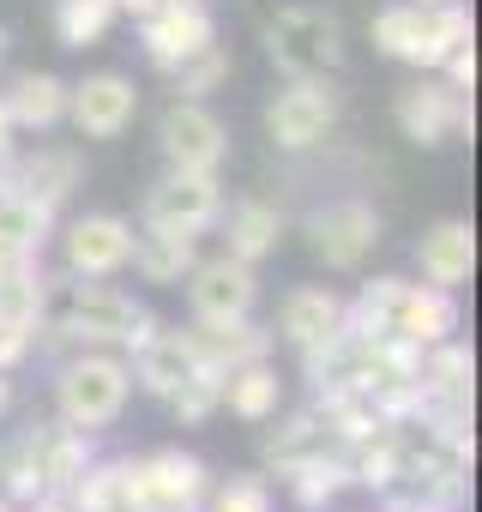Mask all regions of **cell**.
Masks as SVG:
<instances>
[{
    "instance_id": "obj_19",
    "label": "cell",
    "mask_w": 482,
    "mask_h": 512,
    "mask_svg": "<svg viewBox=\"0 0 482 512\" xmlns=\"http://www.w3.org/2000/svg\"><path fill=\"white\" fill-rule=\"evenodd\" d=\"M217 410L241 416V422H272L284 410V380L272 368V356H254V362H235L217 374Z\"/></svg>"
},
{
    "instance_id": "obj_31",
    "label": "cell",
    "mask_w": 482,
    "mask_h": 512,
    "mask_svg": "<svg viewBox=\"0 0 482 512\" xmlns=\"http://www.w3.org/2000/svg\"><path fill=\"white\" fill-rule=\"evenodd\" d=\"M169 79H175V91H181V97H199V103H205V97L229 79V49H223V43H205V49H199V55H187Z\"/></svg>"
},
{
    "instance_id": "obj_18",
    "label": "cell",
    "mask_w": 482,
    "mask_h": 512,
    "mask_svg": "<svg viewBox=\"0 0 482 512\" xmlns=\"http://www.w3.org/2000/svg\"><path fill=\"white\" fill-rule=\"evenodd\" d=\"M67 500L73 512H145V470L139 458H91Z\"/></svg>"
},
{
    "instance_id": "obj_36",
    "label": "cell",
    "mask_w": 482,
    "mask_h": 512,
    "mask_svg": "<svg viewBox=\"0 0 482 512\" xmlns=\"http://www.w3.org/2000/svg\"><path fill=\"white\" fill-rule=\"evenodd\" d=\"M386 512H452V506H434V500H422V494H392Z\"/></svg>"
},
{
    "instance_id": "obj_2",
    "label": "cell",
    "mask_w": 482,
    "mask_h": 512,
    "mask_svg": "<svg viewBox=\"0 0 482 512\" xmlns=\"http://www.w3.org/2000/svg\"><path fill=\"white\" fill-rule=\"evenodd\" d=\"M350 326L392 338V344H410V350H428V344H446L458 332V296L434 290V284H410V278H374L350 302Z\"/></svg>"
},
{
    "instance_id": "obj_9",
    "label": "cell",
    "mask_w": 482,
    "mask_h": 512,
    "mask_svg": "<svg viewBox=\"0 0 482 512\" xmlns=\"http://www.w3.org/2000/svg\"><path fill=\"white\" fill-rule=\"evenodd\" d=\"M217 211H223V181L217 175H199V169H169L145 193V229L205 235L217 223Z\"/></svg>"
},
{
    "instance_id": "obj_21",
    "label": "cell",
    "mask_w": 482,
    "mask_h": 512,
    "mask_svg": "<svg viewBox=\"0 0 482 512\" xmlns=\"http://www.w3.org/2000/svg\"><path fill=\"white\" fill-rule=\"evenodd\" d=\"M127 368H133V380H139V392L145 398H169L187 374H199V356H193V344H187V332H151L133 356H127Z\"/></svg>"
},
{
    "instance_id": "obj_10",
    "label": "cell",
    "mask_w": 482,
    "mask_h": 512,
    "mask_svg": "<svg viewBox=\"0 0 482 512\" xmlns=\"http://www.w3.org/2000/svg\"><path fill=\"white\" fill-rule=\"evenodd\" d=\"M157 145L169 157V169H199V175H217L223 157H229V127L199 103V97H175L157 121Z\"/></svg>"
},
{
    "instance_id": "obj_13",
    "label": "cell",
    "mask_w": 482,
    "mask_h": 512,
    "mask_svg": "<svg viewBox=\"0 0 482 512\" xmlns=\"http://www.w3.org/2000/svg\"><path fill=\"white\" fill-rule=\"evenodd\" d=\"M344 326H350V302H344L338 290H326V284H296V290H284V302H278L272 338H284L296 356H314V350H326L332 338H344Z\"/></svg>"
},
{
    "instance_id": "obj_35",
    "label": "cell",
    "mask_w": 482,
    "mask_h": 512,
    "mask_svg": "<svg viewBox=\"0 0 482 512\" xmlns=\"http://www.w3.org/2000/svg\"><path fill=\"white\" fill-rule=\"evenodd\" d=\"M13 163H19V127L7 115V97H0V187H13Z\"/></svg>"
},
{
    "instance_id": "obj_1",
    "label": "cell",
    "mask_w": 482,
    "mask_h": 512,
    "mask_svg": "<svg viewBox=\"0 0 482 512\" xmlns=\"http://www.w3.org/2000/svg\"><path fill=\"white\" fill-rule=\"evenodd\" d=\"M91 434L55 422H31L13 440H0V494L13 506H31L37 494H67L79 482V470L91 464Z\"/></svg>"
},
{
    "instance_id": "obj_27",
    "label": "cell",
    "mask_w": 482,
    "mask_h": 512,
    "mask_svg": "<svg viewBox=\"0 0 482 512\" xmlns=\"http://www.w3.org/2000/svg\"><path fill=\"white\" fill-rule=\"evenodd\" d=\"M278 482L290 488V500H296L302 512H326L344 488H356V482H350V458H344V446H338V452H314V458L290 464Z\"/></svg>"
},
{
    "instance_id": "obj_3",
    "label": "cell",
    "mask_w": 482,
    "mask_h": 512,
    "mask_svg": "<svg viewBox=\"0 0 482 512\" xmlns=\"http://www.w3.org/2000/svg\"><path fill=\"white\" fill-rule=\"evenodd\" d=\"M151 332H157V314L145 302H133L109 278H73L67 296H61V308H55V338L61 344H79V350L133 356Z\"/></svg>"
},
{
    "instance_id": "obj_37",
    "label": "cell",
    "mask_w": 482,
    "mask_h": 512,
    "mask_svg": "<svg viewBox=\"0 0 482 512\" xmlns=\"http://www.w3.org/2000/svg\"><path fill=\"white\" fill-rule=\"evenodd\" d=\"M31 512H73V500H67V494H37Z\"/></svg>"
},
{
    "instance_id": "obj_12",
    "label": "cell",
    "mask_w": 482,
    "mask_h": 512,
    "mask_svg": "<svg viewBox=\"0 0 482 512\" xmlns=\"http://www.w3.org/2000/svg\"><path fill=\"white\" fill-rule=\"evenodd\" d=\"M205 43H217V19L205 13V0H163L157 13L139 19V49L157 73H175Z\"/></svg>"
},
{
    "instance_id": "obj_11",
    "label": "cell",
    "mask_w": 482,
    "mask_h": 512,
    "mask_svg": "<svg viewBox=\"0 0 482 512\" xmlns=\"http://www.w3.org/2000/svg\"><path fill=\"white\" fill-rule=\"evenodd\" d=\"M187 284V308L193 320H241L254 314L260 302V278L248 260H235V253H211V260H193V272L181 278Z\"/></svg>"
},
{
    "instance_id": "obj_28",
    "label": "cell",
    "mask_w": 482,
    "mask_h": 512,
    "mask_svg": "<svg viewBox=\"0 0 482 512\" xmlns=\"http://www.w3.org/2000/svg\"><path fill=\"white\" fill-rule=\"evenodd\" d=\"M55 235V205H37L19 187H0V253H43Z\"/></svg>"
},
{
    "instance_id": "obj_26",
    "label": "cell",
    "mask_w": 482,
    "mask_h": 512,
    "mask_svg": "<svg viewBox=\"0 0 482 512\" xmlns=\"http://www.w3.org/2000/svg\"><path fill=\"white\" fill-rule=\"evenodd\" d=\"M7 97V115L19 133H49L55 121H67V79L55 73H19L13 91H0Z\"/></svg>"
},
{
    "instance_id": "obj_6",
    "label": "cell",
    "mask_w": 482,
    "mask_h": 512,
    "mask_svg": "<svg viewBox=\"0 0 482 512\" xmlns=\"http://www.w3.org/2000/svg\"><path fill=\"white\" fill-rule=\"evenodd\" d=\"M302 235H308V253H314L326 272H362L368 253L386 235V223H380V211L368 199H332V205L308 211Z\"/></svg>"
},
{
    "instance_id": "obj_40",
    "label": "cell",
    "mask_w": 482,
    "mask_h": 512,
    "mask_svg": "<svg viewBox=\"0 0 482 512\" xmlns=\"http://www.w3.org/2000/svg\"><path fill=\"white\" fill-rule=\"evenodd\" d=\"M0 512H19V506H13V500H7V494H0Z\"/></svg>"
},
{
    "instance_id": "obj_16",
    "label": "cell",
    "mask_w": 482,
    "mask_h": 512,
    "mask_svg": "<svg viewBox=\"0 0 482 512\" xmlns=\"http://www.w3.org/2000/svg\"><path fill=\"white\" fill-rule=\"evenodd\" d=\"M139 470H145V512H199V500L211 488L205 458H193L181 446H163V452L139 458Z\"/></svg>"
},
{
    "instance_id": "obj_24",
    "label": "cell",
    "mask_w": 482,
    "mask_h": 512,
    "mask_svg": "<svg viewBox=\"0 0 482 512\" xmlns=\"http://www.w3.org/2000/svg\"><path fill=\"white\" fill-rule=\"evenodd\" d=\"M278 422V416H272ZM314 452H338V434L326 428V416L308 404V410H296V416H284L278 428H266V440H260V458H266V470H290V464H302V458H314Z\"/></svg>"
},
{
    "instance_id": "obj_4",
    "label": "cell",
    "mask_w": 482,
    "mask_h": 512,
    "mask_svg": "<svg viewBox=\"0 0 482 512\" xmlns=\"http://www.w3.org/2000/svg\"><path fill=\"white\" fill-rule=\"evenodd\" d=\"M127 398H133V368H127V356H115V350H79V356L55 374V416H61L67 428L97 434V428L121 422Z\"/></svg>"
},
{
    "instance_id": "obj_7",
    "label": "cell",
    "mask_w": 482,
    "mask_h": 512,
    "mask_svg": "<svg viewBox=\"0 0 482 512\" xmlns=\"http://www.w3.org/2000/svg\"><path fill=\"white\" fill-rule=\"evenodd\" d=\"M338 127V91L326 79H290L272 103H266V139L290 157L320 151Z\"/></svg>"
},
{
    "instance_id": "obj_22",
    "label": "cell",
    "mask_w": 482,
    "mask_h": 512,
    "mask_svg": "<svg viewBox=\"0 0 482 512\" xmlns=\"http://www.w3.org/2000/svg\"><path fill=\"white\" fill-rule=\"evenodd\" d=\"M217 223H223V253H235L248 266H260L284 241V211L272 199H235L229 211H217Z\"/></svg>"
},
{
    "instance_id": "obj_39",
    "label": "cell",
    "mask_w": 482,
    "mask_h": 512,
    "mask_svg": "<svg viewBox=\"0 0 482 512\" xmlns=\"http://www.w3.org/2000/svg\"><path fill=\"white\" fill-rule=\"evenodd\" d=\"M7 49H13V31H7V25H0V61H7Z\"/></svg>"
},
{
    "instance_id": "obj_32",
    "label": "cell",
    "mask_w": 482,
    "mask_h": 512,
    "mask_svg": "<svg viewBox=\"0 0 482 512\" xmlns=\"http://www.w3.org/2000/svg\"><path fill=\"white\" fill-rule=\"evenodd\" d=\"M199 512H272V488L266 476H229V482H211Z\"/></svg>"
},
{
    "instance_id": "obj_30",
    "label": "cell",
    "mask_w": 482,
    "mask_h": 512,
    "mask_svg": "<svg viewBox=\"0 0 482 512\" xmlns=\"http://www.w3.org/2000/svg\"><path fill=\"white\" fill-rule=\"evenodd\" d=\"M121 19L115 0H61L55 7V31H61V49H91L103 43V31Z\"/></svg>"
},
{
    "instance_id": "obj_23",
    "label": "cell",
    "mask_w": 482,
    "mask_h": 512,
    "mask_svg": "<svg viewBox=\"0 0 482 512\" xmlns=\"http://www.w3.org/2000/svg\"><path fill=\"white\" fill-rule=\"evenodd\" d=\"M199 235H169V229H139L133 235V253H127V266L145 278V284H157V290H181V278L193 272V260H199V247H193Z\"/></svg>"
},
{
    "instance_id": "obj_14",
    "label": "cell",
    "mask_w": 482,
    "mask_h": 512,
    "mask_svg": "<svg viewBox=\"0 0 482 512\" xmlns=\"http://www.w3.org/2000/svg\"><path fill=\"white\" fill-rule=\"evenodd\" d=\"M61 253H67L73 278H121L127 253H133V223L115 217V211H85V217L67 223Z\"/></svg>"
},
{
    "instance_id": "obj_15",
    "label": "cell",
    "mask_w": 482,
    "mask_h": 512,
    "mask_svg": "<svg viewBox=\"0 0 482 512\" xmlns=\"http://www.w3.org/2000/svg\"><path fill=\"white\" fill-rule=\"evenodd\" d=\"M133 115H139V85L127 73H91L67 85V121L79 127V139H121Z\"/></svg>"
},
{
    "instance_id": "obj_41",
    "label": "cell",
    "mask_w": 482,
    "mask_h": 512,
    "mask_svg": "<svg viewBox=\"0 0 482 512\" xmlns=\"http://www.w3.org/2000/svg\"><path fill=\"white\" fill-rule=\"evenodd\" d=\"M416 7H440V0H416Z\"/></svg>"
},
{
    "instance_id": "obj_8",
    "label": "cell",
    "mask_w": 482,
    "mask_h": 512,
    "mask_svg": "<svg viewBox=\"0 0 482 512\" xmlns=\"http://www.w3.org/2000/svg\"><path fill=\"white\" fill-rule=\"evenodd\" d=\"M392 115H398V133H404L410 145H422V151H434V145H446V139H470V133H476L470 97H464V91H452L446 79H416V85H404V91H398V103H392Z\"/></svg>"
},
{
    "instance_id": "obj_20",
    "label": "cell",
    "mask_w": 482,
    "mask_h": 512,
    "mask_svg": "<svg viewBox=\"0 0 482 512\" xmlns=\"http://www.w3.org/2000/svg\"><path fill=\"white\" fill-rule=\"evenodd\" d=\"M187 344H193L199 368H211V374H223L235 362H254V356H272V332L254 326L248 314H241V320H193Z\"/></svg>"
},
{
    "instance_id": "obj_33",
    "label": "cell",
    "mask_w": 482,
    "mask_h": 512,
    "mask_svg": "<svg viewBox=\"0 0 482 512\" xmlns=\"http://www.w3.org/2000/svg\"><path fill=\"white\" fill-rule=\"evenodd\" d=\"M163 404L175 410V422H181V428H199L205 416H217V374H211V368L187 374V380H181V386H175Z\"/></svg>"
},
{
    "instance_id": "obj_29",
    "label": "cell",
    "mask_w": 482,
    "mask_h": 512,
    "mask_svg": "<svg viewBox=\"0 0 482 512\" xmlns=\"http://www.w3.org/2000/svg\"><path fill=\"white\" fill-rule=\"evenodd\" d=\"M374 49L386 61H404V67H422V43H428V7H416V0H398V7H386L374 25H368Z\"/></svg>"
},
{
    "instance_id": "obj_38",
    "label": "cell",
    "mask_w": 482,
    "mask_h": 512,
    "mask_svg": "<svg viewBox=\"0 0 482 512\" xmlns=\"http://www.w3.org/2000/svg\"><path fill=\"white\" fill-rule=\"evenodd\" d=\"M7 404H13V386H7V374H0V416H7Z\"/></svg>"
},
{
    "instance_id": "obj_17",
    "label": "cell",
    "mask_w": 482,
    "mask_h": 512,
    "mask_svg": "<svg viewBox=\"0 0 482 512\" xmlns=\"http://www.w3.org/2000/svg\"><path fill=\"white\" fill-rule=\"evenodd\" d=\"M416 266H422V284L458 296V290L470 284V272H476V229H470V217H440V223H428L422 241H416Z\"/></svg>"
},
{
    "instance_id": "obj_34",
    "label": "cell",
    "mask_w": 482,
    "mask_h": 512,
    "mask_svg": "<svg viewBox=\"0 0 482 512\" xmlns=\"http://www.w3.org/2000/svg\"><path fill=\"white\" fill-rule=\"evenodd\" d=\"M43 344V326H25V320H0V374L19 368L31 350Z\"/></svg>"
},
{
    "instance_id": "obj_25",
    "label": "cell",
    "mask_w": 482,
    "mask_h": 512,
    "mask_svg": "<svg viewBox=\"0 0 482 512\" xmlns=\"http://www.w3.org/2000/svg\"><path fill=\"white\" fill-rule=\"evenodd\" d=\"M13 187L31 193L37 205H55V211H61V199L79 187V151H67V145L19 151V163H13Z\"/></svg>"
},
{
    "instance_id": "obj_5",
    "label": "cell",
    "mask_w": 482,
    "mask_h": 512,
    "mask_svg": "<svg viewBox=\"0 0 482 512\" xmlns=\"http://www.w3.org/2000/svg\"><path fill=\"white\" fill-rule=\"evenodd\" d=\"M266 55L284 79H332L344 67V25L326 7H278L266 19Z\"/></svg>"
}]
</instances>
